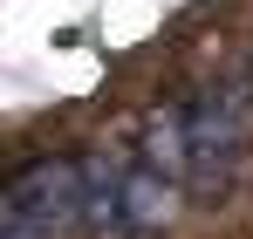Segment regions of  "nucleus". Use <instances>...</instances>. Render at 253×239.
<instances>
[{
	"instance_id": "f257e3e1",
	"label": "nucleus",
	"mask_w": 253,
	"mask_h": 239,
	"mask_svg": "<svg viewBox=\"0 0 253 239\" xmlns=\"http://www.w3.org/2000/svg\"><path fill=\"white\" fill-rule=\"evenodd\" d=\"M178 178H165V171H151L144 158L130 164H110L96 158V185H89V219L83 233L96 239H158L178 226Z\"/></svg>"
},
{
	"instance_id": "f03ea898",
	"label": "nucleus",
	"mask_w": 253,
	"mask_h": 239,
	"mask_svg": "<svg viewBox=\"0 0 253 239\" xmlns=\"http://www.w3.org/2000/svg\"><path fill=\"white\" fill-rule=\"evenodd\" d=\"M247 158V103L240 82H212L199 96H185V185L199 199H219Z\"/></svg>"
},
{
	"instance_id": "7ed1b4c3",
	"label": "nucleus",
	"mask_w": 253,
	"mask_h": 239,
	"mask_svg": "<svg viewBox=\"0 0 253 239\" xmlns=\"http://www.w3.org/2000/svg\"><path fill=\"white\" fill-rule=\"evenodd\" d=\"M89 185H96V158H48V164H35V171H21V178L7 185L0 233H42V239L83 233Z\"/></svg>"
},
{
	"instance_id": "20e7f679",
	"label": "nucleus",
	"mask_w": 253,
	"mask_h": 239,
	"mask_svg": "<svg viewBox=\"0 0 253 239\" xmlns=\"http://www.w3.org/2000/svg\"><path fill=\"white\" fill-rule=\"evenodd\" d=\"M0 239H42V233H0Z\"/></svg>"
}]
</instances>
